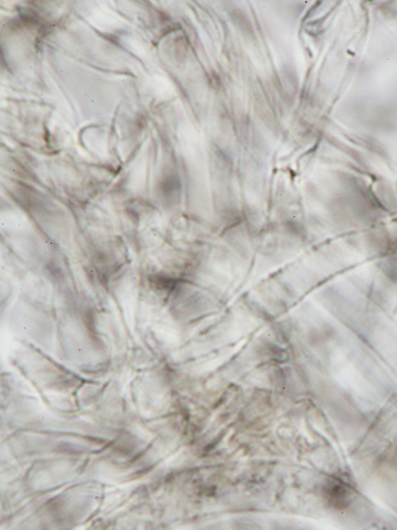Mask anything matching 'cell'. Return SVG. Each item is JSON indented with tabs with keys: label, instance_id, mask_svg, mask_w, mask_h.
I'll list each match as a JSON object with an SVG mask.
<instances>
[{
	"label": "cell",
	"instance_id": "cell-1",
	"mask_svg": "<svg viewBox=\"0 0 397 530\" xmlns=\"http://www.w3.org/2000/svg\"><path fill=\"white\" fill-rule=\"evenodd\" d=\"M329 495L330 499L334 502V505L342 507L347 506L350 501L351 495H352L350 488L347 487L345 484L341 483L340 482H334L330 485L329 489Z\"/></svg>",
	"mask_w": 397,
	"mask_h": 530
}]
</instances>
